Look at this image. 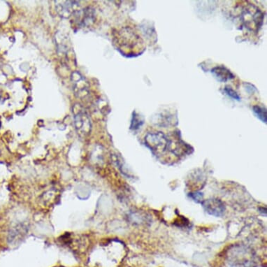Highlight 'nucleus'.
I'll use <instances>...</instances> for the list:
<instances>
[{"instance_id": "nucleus-5", "label": "nucleus", "mask_w": 267, "mask_h": 267, "mask_svg": "<svg viewBox=\"0 0 267 267\" xmlns=\"http://www.w3.org/2000/svg\"><path fill=\"white\" fill-rule=\"evenodd\" d=\"M202 206L206 213L215 217H221L225 211L224 203L216 198L204 200L202 202Z\"/></svg>"}, {"instance_id": "nucleus-2", "label": "nucleus", "mask_w": 267, "mask_h": 267, "mask_svg": "<svg viewBox=\"0 0 267 267\" xmlns=\"http://www.w3.org/2000/svg\"><path fill=\"white\" fill-rule=\"evenodd\" d=\"M242 20L245 28L251 32H257L263 24L264 14L256 6L248 4L242 11Z\"/></svg>"}, {"instance_id": "nucleus-1", "label": "nucleus", "mask_w": 267, "mask_h": 267, "mask_svg": "<svg viewBox=\"0 0 267 267\" xmlns=\"http://www.w3.org/2000/svg\"><path fill=\"white\" fill-rule=\"evenodd\" d=\"M115 44L117 48L125 54H136L143 49L144 42L136 32L130 28L125 27L117 33L115 37Z\"/></svg>"}, {"instance_id": "nucleus-7", "label": "nucleus", "mask_w": 267, "mask_h": 267, "mask_svg": "<svg viewBox=\"0 0 267 267\" xmlns=\"http://www.w3.org/2000/svg\"><path fill=\"white\" fill-rule=\"evenodd\" d=\"M73 16H76V21H77L80 27L90 25L94 21V11L90 7L77 11Z\"/></svg>"}, {"instance_id": "nucleus-11", "label": "nucleus", "mask_w": 267, "mask_h": 267, "mask_svg": "<svg viewBox=\"0 0 267 267\" xmlns=\"http://www.w3.org/2000/svg\"><path fill=\"white\" fill-rule=\"evenodd\" d=\"M224 90H225V92H227L230 97H232V98L238 99V100L240 99V97H239V94H238L232 88L229 87V86H226Z\"/></svg>"}, {"instance_id": "nucleus-4", "label": "nucleus", "mask_w": 267, "mask_h": 267, "mask_svg": "<svg viewBox=\"0 0 267 267\" xmlns=\"http://www.w3.org/2000/svg\"><path fill=\"white\" fill-rule=\"evenodd\" d=\"M145 141L150 149L156 152H164L169 146V140L163 133L159 132L148 134Z\"/></svg>"}, {"instance_id": "nucleus-8", "label": "nucleus", "mask_w": 267, "mask_h": 267, "mask_svg": "<svg viewBox=\"0 0 267 267\" xmlns=\"http://www.w3.org/2000/svg\"><path fill=\"white\" fill-rule=\"evenodd\" d=\"M60 4H58L56 5L57 11L60 16L64 18H69L71 16H73L75 12L78 10H76V6H78V2L76 1H59Z\"/></svg>"}, {"instance_id": "nucleus-9", "label": "nucleus", "mask_w": 267, "mask_h": 267, "mask_svg": "<svg viewBox=\"0 0 267 267\" xmlns=\"http://www.w3.org/2000/svg\"><path fill=\"white\" fill-rule=\"evenodd\" d=\"M212 73L217 78L218 81L222 82L234 79V77L231 71L224 67H216L212 69Z\"/></svg>"}, {"instance_id": "nucleus-6", "label": "nucleus", "mask_w": 267, "mask_h": 267, "mask_svg": "<svg viewBox=\"0 0 267 267\" xmlns=\"http://www.w3.org/2000/svg\"><path fill=\"white\" fill-rule=\"evenodd\" d=\"M72 79L74 81V89L75 94L79 98H84L89 94V86L86 79L79 73L75 72L72 75Z\"/></svg>"}, {"instance_id": "nucleus-3", "label": "nucleus", "mask_w": 267, "mask_h": 267, "mask_svg": "<svg viewBox=\"0 0 267 267\" xmlns=\"http://www.w3.org/2000/svg\"><path fill=\"white\" fill-rule=\"evenodd\" d=\"M74 112L75 127L78 134H79L81 136H86L89 134L91 130L89 115L79 106L78 107V111L74 109Z\"/></svg>"}, {"instance_id": "nucleus-12", "label": "nucleus", "mask_w": 267, "mask_h": 267, "mask_svg": "<svg viewBox=\"0 0 267 267\" xmlns=\"http://www.w3.org/2000/svg\"><path fill=\"white\" fill-rule=\"evenodd\" d=\"M190 196L197 201H199V200L200 201V200H202V195L200 193H193Z\"/></svg>"}, {"instance_id": "nucleus-10", "label": "nucleus", "mask_w": 267, "mask_h": 267, "mask_svg": "<svg viewBox=\"0 0 267 267\" xmlns=\"http://www.w3.org/2000/svg\"><path fill=\"white\" fill-rule=\"evenodd\" d=\"M254 112L256 113L257 117L261 119L262 121L267 122V111L266 109H264L259 106H255L253 107Z\"/></svg>"}]
</instances>
